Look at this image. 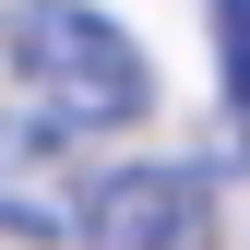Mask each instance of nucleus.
<instances>
[{"instance_id": "obj_1", "label": "nucleus", "mask_w": 250, "mask_h": 250, "mask_svg": "<svg viewBox=\"0 0 250 250\" xmlns=\"http://www.w3.org/2000/svg\"><path fill=\"white\" fill-rule=\"evenodd\" d=\"M0 60H12V83L48 119H72V131H119V119L155 107V72H143L131 24H107L96 0H12V12H0Z\"/></svg>"}, {"instance_id": "obj_3", "label": "nucleus", "mask_w": 250, "mask_h": 250, "mask_svg": "<svg viewBox=\"0 0 250 250\" xmlns=\"http://www.w3.org/2000/svg\"><path fill=\"white\" fill-rule=\"evenodd\" d=\"M203 227H214V191L191 167H107L83 203L96 250H203Z\"/></svg>"}, {"instance_id": "obj_4", "label": "nucleus", "mask_w": 250, "mask_h": 250, "mask_svg": "<svg viewBox=\"0 0 250 250\" xmlns=\"http://www.w3.org/2000/svg\"><path fill=\"white\" fill-rule=\"evenodd\" d=\"M214 36H227V107L250 131V0H214Z\"/></svg>"}, {"instance_id": "obj_2", "label": "nucleus", "mask_w": 250, "mask_h": 250, "mask_svg": "<svg viewBox=\"0 0 250 250\" xmlns=\"http://www.w3.org/2000/svg\"><path fill=\"white\" fill-rule=\"evenodd\" d=\"M83 203L96 179L72 167V119H0V238L48 250V238H83Z\"/></svg>"}]
</instances>
